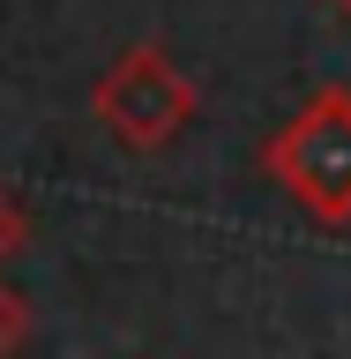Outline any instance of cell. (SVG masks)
<instances>
[{
    "label": "cell",
    "instance_id": "obj_5",
    "mask_svg": "<svg viewBox=\"0 0 351 359\" xmlns=\"http://www.w3.org/2000/svg\"><path fill=\"white\" fill-rule=\"evenodd\" d=\"M329 8H336V15H351V0H329Z\"/></svg>",
    "mask_w": 351,
    "mask_h": 359
},
{
    "label": "cell",
    "instance_id": "obj_4",
    "mask_svg": "<svg viewBox=\"0 0 351 359\" xmlns=\"http://www.w3.org/2000/svg\"><path fill=\"white\" fill-rule=\"evenodd\" d=\"M22 247H30V210H22V202L8 195V187H0V269L15 262Z\"/></svg>",
    "mask_w": 351,
    "mask_h": 359
},
{
    "label": "cell",
    "instance_id": "obj_1",
    "mask_svg": "<svg viewBox=\"0 0 351 359\" xmlns=\"http://www.w3.org/2000/svg\"><path fill=\"white\" fill-rule=\"evenodd\" d=\"M262 172L284 187L307 217L351 224V90L329 83L262 142Z\"/></svg>",
    "mask_w": 351,
    "mask_h": 359
},
{
    "label": "cell",
    "instance_id": "obj_3",
    "mask_svg": "<svg viewBox=\"0 0 351 359\" xmlns=\"http://www.w3.org/2000/svg\"><path fill=\"white\" fill-rule=\"evenodd\" d=\"M22 344H30V299L0 277V359H15Z\"/></svg>",
    "mask_w": 351,
    "mask_h": 359
},
{
    "label": "cell",
    "instance_id": "obj_2",
    "mask_svg": "<svg viewBox=\"0 0 351 359\" xmlns=\"http://www.w3.org/2000/svg\"><path fill=\"white\" fill-rule=\"evenodd\" d=\"M202 90L195 75L165 53V45H135V53H120V60L97 75V90H90V112L105 120V135L120 142V150H165L187 120H195Z\"/></svg>",
    "mask_w": 351,
    "mask_h": 359
}]
</instances>
